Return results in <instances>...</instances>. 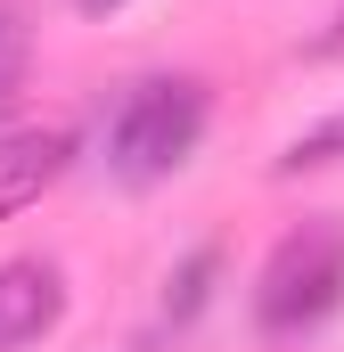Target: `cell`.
Segmentation results:
<instances>
[{"mask_svg": "<svg viewBox=\"0 0 344 352\" xmlns=\"http://www.w3.org/2000/svg\"><path fill=\"white\" fill-rule=\"evenodd\" d=\"M205 115L213 107H205V82L197 74H148V82H131L123 107H115V123H107V173L123 180V188L172 180L197 156Z\"/></svg>", "mask_w": 344, "mask_h": 352, "instance_id": "1", "label": "cell"}, {"mask_svg": "<svg viewBox=\"0 0 344 352\" xmlns=\"http://www.w3.org/2000/svg\"><path fill=\"white\" fill-rule=\"evenodd\" d=\"M344 311V221H303L270 246V263L255 270V328L270 344L320 336Z\"/></svg>", "mask_w": 344, "mask_h": 352, "instance_id": "2", "label": "cell"}, {"mask_svg": "<svg viewBox=\"0 0 344 352\" xmlns=\"http://www.w3.org/2000/svg\"><path fill=\"white\" fill-rule=\"evenodd\" d=\"M74 164V131L66 123H25V131H0V221H17L25 205H41Z\"/></svg>", "mask_w": 344, "mask_h": 352, "instance_id": "3", "label": "cell"}, {"mask_svg": "<svg viewBox=\"0 0 344 352\" xmlns=\"http://www.w3.org/2000/svg\"><path fill=\"white\" fill-rule=\"evenodd\" d=\"M58 320H66V270L41 254L0 263V352H33Z\"/></svg>", "mask_w": 344, "mask_h": 352, "instance_id": "4", "label": "cell"}, {"mask_svg": "<svg viewBox=\"0 0 344 352\" xmlns=\"http://www.w3.org/2000/svg\"><path fill=\"white\" fill-rule=\"evenodd\" d=\"M213 278H222V254H213V246L180 254V270L164 278V320H172V328H189V320L213 303Z\"/></svg>", "mask_w": 344, "mask_h": 352, "instance_id": "5", "label": "cell"}, {"mask_svg": "<svg viewBox=\"0 0 344 352\" xmlns=\"http://www.w3.org/2000/svg\"><path fill=\"white\" fill-rule=\"evenodd\" d=\"M328 164H344V107H336V115H320L312 131H295V140L279 148L270 173H279V180H303V173H328Z\"/></svg>", "mask_w": 344, "mask_h": 352, "instance_id": "6", "label": "cell"}, {"mask_svg": "<svg viewBox=\"0 0 344 352\" xmlns=\"http://www.w3.org/2000/svg\"><path fill=\"white\" fill-rule=\"evenodd\" d=\"M25 74H33V33H25V16H8V8H0V115L17 107Z\"/></svg>", "mask_w": 344, "mask_h": 352, "instance_id": "7", "label": "cell"}, {"mask_svg": "<svg viewBox=\"0 0 344 352\" xmlns=\"http://www.w3.org/2000/svg\"><path fill=\"white\" fill-rule=\"evenodd\" d=\"M303 58H312V66H336V58H344V0H336V16H328V33L303 41Z\"/></svg>", "mask_w": 344, "mask_h": 352, "instance_id": "8", "label": "cell"}, {"mask_svg": "<svg viewBox=\"0 0 344 352\" xmlns=\"http://www.w3.org/2000/svg\"><path fill=\"white\" fill-rule=\"evenodd\" d=\"M66 8H83V16H115L123 0H66Z\"/></svg>", "mask_w": 344, "mask_h": 352, "instance_id": "9", "label": "cell"}]
</instances>
